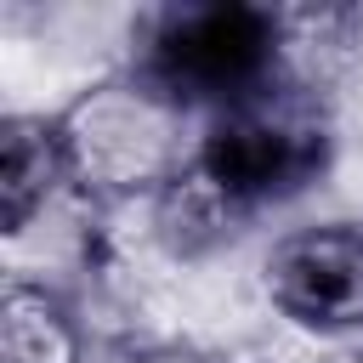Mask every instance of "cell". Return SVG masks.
<instances>
[{
	"instance_id": "cell-1",
	"label": "cell",
	"mask_w": 363,
	"mask_h": 363,
	"mask_svg": "<svg viewBox=\"0 0 363 363\" xmlns=\"http://www.w3.org/2000/svg\"><path fill=\"white\" fill-rule=\"evenodd\" d=\"M57 130L74 193H85L91 204H153L170 182L199 164L204 147V113L147 68H119L74 91L57 108Z\"/></svg>"
},
{
	"instance_id": "cell-2",
	"label": "cell",
	"mask_w": 363,
	"mask_h": 363,
	"mask_svg": "<svg viewBox=\"0 0 363 363\" xmlns=\"http://www.w3.org/2000/svg\"><path fill=\"white\" fill-rule=\"evenodd\" d=\"M136 68L164 79L210 119L278 85V11L250 0L164 6L147 28V51L136 57Z\"/></svg>"
},
{
	"instance_id": "cell-3",
	"label": "cell",
	"mask_w": 363,
	"mask_h": 363,
	"mask_svg": "<svg viewBox=\"0 0 363 363\" xmlns=\"http://www.w3.org/2000/svg\"><path fill=\"white\" fill-rule=\"evenodd\" d=\"M329 153H335V136H329L323 102L272 85L204 119L199 170L216 176L238 204L267 210L278 199L306 193L329 170Z\"/></svg>"
},
{
	"instance_id": "cell-4",
	"label": "cell",
	"mask_w": 363,
	"mask_h": 363,
	"mask_svg": "<svg viewBox=\"0 0 363 363\" xmlns=\"http://www.w3.org/2000/svg\"><path fill=\"white\" fill-rule=\"evenodd\" d=\"M261 295L312 335H363V227L318 221L284 233L261 261Z\"/></svg>"
},
{
	"instance_id": "cell-5",
	"label": "cell",
	"mask_w": 363,
	"mask_h": 363,
	"mask_svg": "<svg viewBox=\"0 0 363 363\" xmlns=\"http://www.w3.org/2000/svg\"><path fill=\"white\" fill-rule=\"evenodd\" d=\"M278 11V85L323 102L363 62V17L352 6H272Z\"/></svg>"
},
{
	"instance_id": "cell-6",
	"label": "cell",
	"mask_w": 363,
	"mask_h": 363,
	"mask_svg": "<svg viewBox=\"0 0 363 363\" xmlns=\"http://www.w3.org/2000/svg\"><path fill=\"white\" fill-rule=\"evenodd\" d=\"M74 187L57 113H11L0 125V227L28 233Z\"/></svg>"
},
{
	"instance_id": "cell-7",
	"label": "cell",
	"mask_w": 363,
	"mask_h": 363,
	"mask_svg": "<svg viewBox=\"0 0 363 363\" xmlns=\"http://www.w3.org/2000/svg\"><path fill=\"white\" fill-rule=\"evenodd\" d=\"M153 238L164 244V255H176V261H204V255H216V250H227L244 227H250V204H238L216 176H204L199 164L182 176V182H170L153 204Z\"/></svg>"
},
{
	"instance_id": "cell-8",
	"label": "cell",
	"mask_w": 363,
	"mask_h": 363,
	"mask_svg": "<svg viewBox=\"0 0 363 363\" xmlns=\"http://www.w3.org/2000/svg\"><path fill=\"white\" fill-rule=\"evenodd\" d=\"M0 363H85L79 312L34 278H11L0 289Z\"/></svg>"
},
{
	"instance_id": "cell-9",
	"label": "cell",
	"mask_w": 363,
	"mask_h": 363,
	"mask_svg": "<svg viewBox=\"0 0 363 363\" xmlns=\"http://www.w3.org/2000/svg\"><path fill=\"white\" fill-rule=\"evenodd\" d=\"M136 363H221V357H204V352H187V346H164V352H142Z\"/></svg>"
},
{
	"instance_id": "cell-10",
	"label": "cell",
	"mask_w": 363,
	"mask_h": 363,
	"mask_svg": "<svg viewBox=\"0 0 363 363\" xmlns=\"http://www.w3.org/2000/svg\"><path fill=\"white\" fill-rule=\"evenodd\" d=\"M318 363H363V346H335V352H323Z\"/></svg>"
}]
</instances>
